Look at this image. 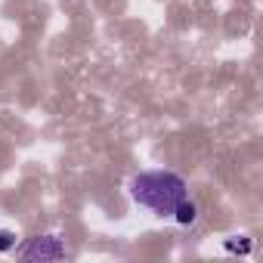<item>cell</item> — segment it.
Returning <instances> with one entry per match:
<instances>
[{
    "mask_svg": "<svg viewBox=\"0 0 263 263\" xmlns=\"http://www.w3.org/2000/svg\"><path fill=\"white\" fill-rule=\"evenodd\" d=\"M130 198L155 217H174L180 201L189 198V186L174 171H146L130 180Z\"/></svg>",
    "mask_w": 263,
    "mask_h": 263,
    "instance_id": "cell-1",
    "label": "cell"
},
{
    "mask_svg": "<svg viewBox=\"0 0 263 263\" xmlns=\"http://www.w3.org/2000/svg\"><path fill=\"white\" fill-rule=\"evenodd\" d=\"M16 254L22 260H41V263H47V260H62L65 257V245H62L59 235H34L25 245H19Z\"/></svg>",
    "mask_w": 263,
    "mask_h": 263,
    "instance_id": "cell-2",
    "label": "cell"
},
{
    "mask_svg": "<svg viewBox=\"0 0 263 263\" xmlns=\"http://www.w3.org/2000/svg\"><path fill=\"white\" fill-rule=\"evenodd\" d=\"M174 220H177L180 226H192V223L198 220V204H195L192 198H186V201H180V208L174 211Z\"/></svg>",
    "mask_w": 263,
    "mask_h": 263,
    "instance_id": "cell-3",
    "label": "cell"
},
{
    "mask_svg": "<svg viewBox=\"0 0 263 263\" xmlns=\"http://www.w3.org/2000/svg\"><path fill=\"white\" fill-rule=\"evenodd\" d=\"M223 248H226L229 254H241V257H248V254L254 251V241H251L248 235H232V238L223 241Z\"/></svg>",
    "mask_w": 263,
    "mask_h": 263,
    "instance_id": "cell-4",
    "label": "cell"
},
{
    "mask_svg": "<svg viewBox=\"0 0 263 263\" xmlns=\"http://www.w3.org/2000/svg\"><path fill=\"white\" fill-rule=\"evenodd\" d=\"M7 251H16V232L0 229V254H7Z\"/></svg>",
    "mask_w": 263,
    "mask_h": 263,
    "instance_id": "cell-5",
    "label": "cell"
}]
</instances>
